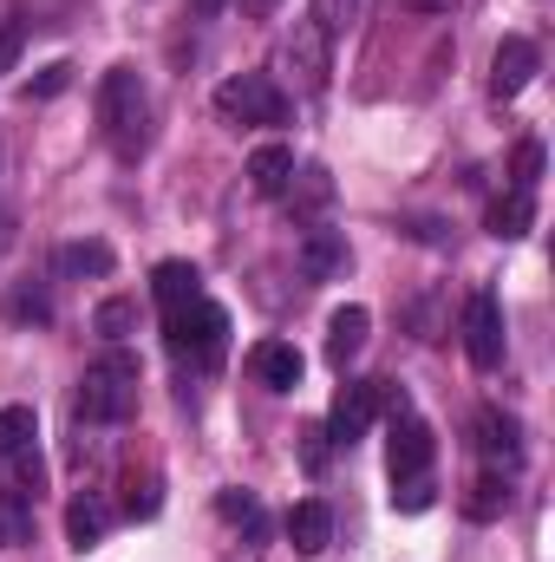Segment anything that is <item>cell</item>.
Segmentation results:
<instances>
[{
    "mask_svg": "<svg viewBox=\"0 0 555 562\" xmlns=\"http://www.w3.org/2000/svg\"><path fill=\"white\" fill-rule=\"evenodd\" d=\"M99 132H105V144H112L125 164L150 144V92H144L138 66H112V72L99 79Z\"/></svg>",
    "mask_w": 555,
    "mask_h": 562,
    "instance_id": "obj_1",
    "label": "cell"
},
{
    "mask_svg": "<svg viewBox=\"0 0 555 562\" xmlns=\"http://www.w3.org/2000/svg\"><path fill=\"white\" fill-rule=\"evenodd\" d=\"M138 360L125 353V347H112V353H99L92 367H86V380H79V419L92 425H125L138 413Z\"/></svg>",
    "mask_w": 555,
    "mask_h": 562,
    "instance_id": "obj_2",
    "label": "cell"
},
{
    "mask_svg": "<svg viewBox=\"0 0 555 562\" xmlns=\"http://www.w3.org/2000/svg\"><path fill=\"white\" fill-rule=\"evenodd\" d=\"M163 340H170V353L177 360H196V367H216L223 360V347H229V314L216 307V301H183V307H170L163 314Z\"/></svg>",
    "mask_w": 555,
    "mask_h": 562,
    "instance_id": "obj_3",
    "label": "cell"
},
{
    "mask_svg": "<svg viewBox=\"0 0 555 562\" xmlns=\"http://www.w3.org/2000/svg\"><path fill=\"white\" fill-rule=\"evenodd\" d=\"M216 112L229 125H287V92H281L269 72H242V79H223L216 86Z\"/></svg>",
    "mask_w": 555,
    "mask_h": 562,
    "instance_id": "obj_4",
    "label": "cell"
},
{
    "mask_svg": "<svg viewBox=\"0 0 555 562\" xmlns=\"http://www.w3.org/2000/svg\"><path fill=\"white\" fill-rule=\"evenodd\" d=\"M503 347H510V334H503V301H497L490 288H477V294L464 301V353H471L477 373H497V367H503Z\"/></svg>",
    "mask_w": 555,
    "mask_h": 562,
    "instance_id": "obj_5",
    "label": "cell"
},
{
    "mask_svg": "<svg viewBox=\"0 0 555 562\" xmlns=\"http://www.w3.org/2000/svg\"><path fill=\"white\" fill-rule=\"evenodd\" d=\"M281 66L294 72V86H301V92H320V86H327V72H333V40H327L314 20H294V26H287V40H281Z\"/></svg>",
    "mask_w": 555,
    "mask_h": 562,
    "instance_id": "obj_6",
    "label": "cell"
},
{
    "mask_svg": "<svg viewBox=\"0 0 555 562\" xmlns=\"http://www.w3.org/2000/svg\"><path fill=\"white\" fill-rule=\"evenodd\" d=\"M380 406H386V380H347L340 400H333V413H327V438L333 445L366 438V425L380 419Z\"/></svg>",
    "mask_w": 555,
    "mask_h": 562,
    "instance_id": "obj_7",
    "label": "cell"
},
{
    "mask_svg": "<svg viewBox=\"0 0 555 562\" xmlns=\"http://www.w3.org/2000/svg\"><path fill=\"white\" fill-rule=\"evenodd\" d=\"M431 458H438L431 425L399 406V413H393V438H386V464H393V477H418V471H431Z\"/></svg>",
    "mask_w": 555,
    "mask_h": 562,
    "instance_id": "obj_8",
    "label": "cell"
},
{
    "mask_svg": "<svg viewBox=\"0 0 555 562\" xmlns=\"http://www.w3.org/2000/svg\"><path fill=\"white\" fill-rule=\"evenodd\" d=\"M536 72H543L536 40L510 33V40L497 46V59H490V92H497V99H517V92H530V79H536Z\"/></svg>",
    "mask_w": 555,
    "mask_h": 562,
    "instance_id": "obj_9",
    "label": "cell"
},
{
    "mask_svg": "<svg viewBox=\"0 0 555 562\" xmlns=\"http://www.w3.org/2000/svg\"><path fill=\"white\" fill-rule=\"evenodd\" d=\"M249 373H256L269 393H294L301 373H307V360H301V347H287V340H256V347H249Z\"/></svg>",
    "mask_w": 555,
    "mask_h": 562,
    "instance_id": "obj_10",
    "label": "cell"
},
{
    "mask_svg": "<svg viewBox=\"0 0 555 562\" xmlns=\"http://www.w3.org/2000/svg\"><path fill=\"white\" fill-rule=\"evenodd\" d=\"M477 445H484V458H490L503 477L523 464V425L510 419V413H497V406H484V413H477Z\"/></svg>",
    "mask_w": 555,
    "mask_h": 562,
    "instance_id": "obj_11",
    "label": "cell"
},
{
    "mask_svg": "<svg viewBox=\"0 0 555 562\" xmlns=\"http://www.w3.org/2000/svg\"><path fill=\"white\" fill-rule=\"evenodd\" d=\"M287 543H294L301 557H320V550L333 543V510H327L320 497H301V504L287 510Z\"/></svg>",
    "mask_w": 555,
    "mask_h": 562,
    "instance_id": "obj_12",
    "label": "cell"
},
{
    "mask_svg": "<svg viewBox=\"0 0 555 562\" xmlns=\"http://www.w3.org/2000/svg\"><path fill=\"white\" fill-rule=\"evenodd\" d=\"M366 334H373V314H366L360 301L333 307V321H327V360H333V367H347V360L366 347Z\"/></svg>",
    "mask_w": 555,
    "mask_h": 562,
    "instance_id": "obj_13",
    "label": "cell"
},
{
    "mask_svg": "<svg viewBox=\"0 0 555 562\" xmlns=\"http://www.w3.org/2000/svg\"><path fill=\"white\" fill-rule=\"evenodd\" d=\"M39 484H46V464H39V451L26 445V451H13V458H0V497L7 504H39Z\"/></svg>",
    "mask_w": 555,
    "mask_h": 562,
    "instance_id": "obj_14",
    "label": "cell"
},
{
    "mask_svg": "<svg viewBox=\"0 0 555 562\" xmlns=\"http://www.w3.org/2000/svg\"><path fill=\"white\" fill-rule=\"evenodd\" d=\"M301 269H307V281H333L347 269V236L340 229H307L301 236Z\"/></svg>",
    "mask_w": 555,
    "mask_h": 562,
    "instance_id": "obj_15",
    "label": "cell"
},
{
    "mask_svg": "<svg viewBox=\"0 0 555 562\" xmlns=\"http://www.w3.org/2000/svg\"><path fill=\"white\" fill-rule=\"evenodd\" d=\"M484 223H490V236H497V243H517V236H530V229H536V196H530V190H503V196L490 203V216H484Z\"/></svg>",
    "mask_w": 555,
    "mask_h": 562,
    "instance_id": "obj_16",
    "label": "cell"
},
{
    "mask_svg": "<svg viewBox=\"0 0 555 562\" xmlns=\"http://www.w3.org/2000/svg\"><path fill=\"white\" fill-rule=\"evenodd\" d=\"M249 183H256V196H281V190L294 183V150H287V144H262V150L249 157Z\"/></svg>",
    "mask_w": 555,
    "mask_h": 562,
    "instance_id": "obj_17",
    "label": "cell"
},
{
    "mask_svg": "<svg viewBox=\"0 0 555 562\" xmlns=\"http://www.w3.org/2000/svg\"><path fill=\"white\" fill-rule=\"evenodd\" d=\"M150 294H157V301H163V314H170V307H183V301H196V294H203V269H196V262H157Z\"/></svg>",
    "mask_w": 555,
    "mask_h": 562,
    "instance_id": "obj_18",
    "label": "cell"
},
{
    "mask_svg": "<svg viewBox=\"0 0 555 562\" xmlns=\"http://www.w3.org/2000/svg\"><path fill=\"white\" fill-rule=\"evenodd\" d=\"M105 524H112V510L86 491V497H72V510H66V537H72V550H92L99 537H105Z\"/></svg>",
    "mask_w": 555,
    "mask_h": 562,
    "instance_id": "obj_19",
    "label": "cell"
},
{
    "mask_svg": "<svg viewBox=\"0 0 555 562\" xmlns=\"http://www.w3.org/2000/svg\"><path fill=\"white\" fill-rule=\"evenodd\" d=\"M7 321H20V327L53 321V294H46V281H20V288L7 294Z\"/></svg>",
    "mask_w": 555,
    "mask_h": 562,
    "instance_id": "obj_20",
    "label": "cell"
},
{
    "mask_svg": "<svg viewBox=\"0 0 555 562\" xmlns=\"http://www.w3.org/2000/svg\"><path fill=\"white\" fill-rule=\"evenodd\" d=\"M92 327H99L112 347H118V340H132V334H138V301H132V294H112V301H99Z\"/></svg>",
    "mask_w": 555,
    "mask_h": 562,
    "instance_id": "obj_21",
    "label": "cell"
},
{
    "mask_svg": "<svg viewBox=\"0 0 555 562\" xmlns=\"http://www.w3.org/2000/svg\"><path fill=\"white\" fill-rule=\"evenodd\" d=\"M59 269L66 276H112V243H66Z\"/></svg>",
    "mask_w": 555,
    "mask_h": 562,
    "instance_id": "obj_22",
    "label": "cell"
},
{
    "mask_svg": "<svg viewBox=\"0 0 555 562\" xmlns=\"http://www.w3.org/2000/svg\"><path fill=\"white\" fill-rule=\"evenodd\" d=\"M464 510H471L477 524H484V517H497V510H510V477H503V471L477 477V484H471V504H464Z\"/></svg>",
    "mask_w": 555,
    "mask_h": 562,
    "instance_id": "obj_23",
    "label": "cell"
},
{
    "mask_svg": "<svg viewBox=\"0 0 555 562\" xmlns=\"http://www.w3.org/2000/svg\"><path fill=\"white\" fill-rule=\"evenodd\" d=\"M33 406H0V458H13V451H26L33 445Z\"/></svg>",
    "mask_w": 555,
    "mask_h": 562,
    "instance_id": "obj_24",
    "label": "cell"
},
{
    "mask_svg": "<svg viewBox=\"0 0 555 562\" xmlns=\"http://www.w3.org/2000/svg\"><path fill=\"white\" fill-rule=\"evenodd\" d=\"M431 504H438V484H431V471H418V477H393V510L418 517V510H431Z\"/></svg>",
    "mask_w": 555,
    "mask_h": 562,
    "instance_id": "obj_25",
    "label": "cell"
},
{
    "mask_svg": "<svg viewBox=\"0 0 555 562\" xmlns=\"http://www.w3.org/2000/svg\"><path fill=\"white\" fill-rule=\"evenodd\" d=\"M360 13H366V0H314V26H320L327 40H340Z\"/></svg>",
    "mask_w": 555,
    "mask_h": 562,
    "instance_id": "obj_26",
    "label": "cell"
},
{
    "mask_svg": "<svg viewBox=\"0 0 555 562\" xmlns=\"http://www.w3.org/2000/svg\"><path fill=\"white\" fill-rule=\"evenodd\" d=\"M281 196H287L294 210H320V203L333 196V183H327V170H301V177H294V183H287Z\"/></svg>",
    "mask_w": 555,
    "mask_h": 562,
    "instance_id": "obj_27",
    "label": "cell"
},
{
    "mask_svg": "<svg viewBox=\"0 0 555 562\" xmlns=\"http://www.w3.org/2000/svg\"><path fill=\"white\" fill-rule=\"evenodd\" d=\"M0 543H7V550L33 543V510H26V504H7V497H0Z\"/></svg>",
    "mask_w": 555,
    "mask_h": 562,
    "instance_id": "obj_28",
    "label": "cell"
},
{
    "mask_svg": "<svg viewBox=\"0 0 555 562\" xmlns=\"http://www.w3.org/2000/svg\"><path fill=\"white\" fill-rule=\"evenodd\" d=\"M216 510H223L229 524H242V530H262V504H256L249 491H223V497H216Z\"/></svg>",
    "mask_w": 555,
    "mask_h": 562,
    "instance_id": "obj_29",
    "label": "cell"
},
{
    "mask_svg": "<svg viewBox=\"0 0 555 562\" xmlns=\"http://www.w3.org/2000/svg\"><path fill=\"white\" fill-rule=\"evenodd\" d=\"M536 183H543V144H517V177H510V190H530V196H536Z\"/></svg>",
    "mask_w": 555,
    "mask_h": 562,
    "instance_id": "obj_30",
    "label": "cell"
},
{
    "mask_svg": "<svg viewBox=\"0 0 555 562\" xmlns=\"http://www.w3.org/2000/svg\"><path fill=\"white\" fill-rule=\"evenodd\" d=\"M66 79H72V66H46L39 79H26V99H53V92H66Z\"/></svg>",
    "mask_w": 555,
    "mask_h": 562,
    "instance_id": "obj_31",
    "label": "cell"
},
{
    "mask_svg": "<svg viewBox=\"0 0 555 562\" xmlns=\"http://www.w3.org/2000/svg\"><path fill=\"white\" fill-rule=\"evenodd\" d=\"M125 510H132V517H150V510H157V477H144V484H132Z\"/></svg>",
    "mask_w": 555,
    "mask_h": 562,
    "instance_id": "obj_32",
    "label": "cell"
},
{
    "mask_svg": "<svg viewBox=\"0 0 555 562\" xmlns=\"http://www.w3.org/2000/svg\"><path fill=\"white\" fill-rule=\"evenodd\" d=\"M20 59V20H0V72Z\"/></svg>",
    "mask_w": 555,
    "mask_h": 562,
    "instance_id": "obj_33",
    "label": "cell"
},
{
    "mask_svg": "<svg viewBox=\"0 0 555 562\" xmlns=\"http://www.w3.org/2000/svg\"><path fill=\"white\" fill-rule=\"evenodd\" d=\"M406 7H418V13H457V0H406Z\"/></svg>",
    "mask_w": 555,
    "mask_h": 562,
    "instance_id": "obj_34",
    "label": "cell"
},
{
    "mask_svg": "<svg viewBox=\"0 0 555 562\" xmlns=\"http://www.w3.org/2000/svg\"><path fill=\"white\" fill-rule=\"evenodd\" d=\"M236 7H242V13H275L281 0H236Z\"/></svg>",
    "mask_w": 555,
    "mask_h": 562,
    "instance_id": "obj_35",
    "label": "cell"
},
{
    "mask_svg": "<svg viewBox=\"0 0 555 562\" xmlns=\"http://www.w3.org/2000/svg\"><path fill=\"white\" fill-rule=\"evenodd\" d=\"M216 7H223V0H196V13H216Z\"/></svg>",
    "mask_w": 555,
    "mask_h": 562,
    "instance_id": "obj_36",
    "label": "cell"
}]
</instances>
